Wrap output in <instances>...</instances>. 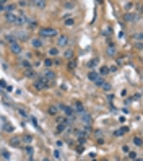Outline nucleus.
<instances>
[{"label":"nucleus","instance_id":"26","mask_svg":"<svg viewBox=\"0 0 143 161\" xmlns=\"http://www.w3.org/2000/svg\"><path fill=\"white\" fill-rule=\"evenodd\" d=\"M20 64H21V67H24V69H31L29 60H26V59H21V60H20Z\"/></svg>","mask_w":143,"mask_h":161},{"label":"nucleus","instance_id":"4","mask_svg":"<svg viewBox=\"0 0 143 161\" xmlns=\"http://www.w3.org/2000/svg\"><path fill=\"white\" fill-rule=\"evenodd\" d=\"M80 120L83 122V124H85V125H90V124H91V122H93V116H91V114H88V112H86V111H85V112H83V114H80Z\"/></svg>","mask_w":143,"mask_h":161},{"label":"nucleus","instance_id":"39","mask_svg":"<svg viewBox=\"0 0 143 161\" xmlns=\"http://www.w3.org/2000/svg\"><path fill=\"white\" fill-rule=\"evenodd\" d=\"M63 130H67V127H65V125H62V124L57 125V132H63Z\"/></svg>","mask_w":143,"mask_h":161},{"label":"nucleus","instance_id":"29","mask_svg":"<svg viewBox=\"0 0 143 161\" xmlns=\"http://www.w3.org/2000/svg\"><path fill=\"white\" fill-rule=\"evenodd\" d=\"M44 65H46L47 69H51L52 65H54V60H52V59H46V60H44Z\"/></svg>","mask_w":143,"mask_h":161},{"label":"nucleus","instance_id":"31","mask_svg":"<svg viewBox=\"0 0 143 161\" xmlns=\"http://www.w3.org/2000/svg\"><path fill=\"white\" fill-rule=\"evenodd\" d=\"M133 39H135V42H141V39H143V34H141V33H137L135 36H133Z\"/></svg>","mask_w":143,"mask_h":161},{"label":"nucleus","instance_id":"12","mask_svg":"<svg viewBox=\"0 0 143 161\" xmlns=\"http://www.w3.org/2000/svg\"><path fill=\"white\" fill-rule=\"evenodd\" d=\"M116 52H117V49H116V46H114L112 42H109V46H107V49H106V54L109 55V57H114V55H116Z\"/></svg>","mask_w":143,"mask_h":161},{"label":"nucleus","instance_id":"43","mask_svg":"<svg viewBox=\"0 0 143 161\" xmlns=\"http://www.w3.org/2000/svg\"><path fill=\"white\" fill-rule=\"evenodd\" d=\"M140 98H141V94H140V93H137V94H135V96H133V99H135V101H138Z\"/></svg>","mask_w":143,"mask_h":161},{"label":"nucleus","instance_id":"21","mask_svg":"<svg viewBox=\"0 0 143 161\" xmlns=\"http://www.w3.org/2000/svg\"><path fill=\"white\" fill-rule=\"evenodd\" d=\"M10 145H12V147H20V145H21V138H18V137H16V138H12V140H10Z\"/></svg>","mask_w":143,"mask_h":161},{"label":"nucleus","instance_id":"22","mask_svg":"<svg viewBox=\"0 0 143 161\" xmlns=\"http://www.w3.org/2000/svg\"><path fill=\"white\" fill-rule=\"evenodd\" d=\"M98 64H99V59H91L88 62V67L90 69H94V67H98Z\"/></svg>","mask_w":143,"mask_h":161},{"label":"nucleus","instance_id":"3","mask_svg":"<svg viewBox=\"0 0 143 161\" xmlns=\"http://www.w3.org/2000/svg\"><path fill=\"white\" fill-rule=\"evenodd\" d=\"M34 88L36 90H46V88H49V86H47V83H46V80L42 78V77H37L36 80H34Z\"/></svg>","mask_w":143,"mask_h":161},{"label":"nucleus","instance_id":"16","mask_svg":"<svg viewBox=\"0 0 143 161\" xmlns=\"http://www.w3.org/2000/svg\"><path fill=\"white\" fill-rule=\"evenodd\" d=\"M62 7L65 8V10H73V8L77 7V3H75V2H63Z\"/></svg>","mask_w":143,"mask_h":161},{"label":"nucleus","instance_id":"40","mask_svg":"<svg viewBox=\"0 0 143 161\" xmlns=\"http://www.w3.org/2000/svg\"><path fill=\"white\" fill-rule=\"evenodd\" d=\"M129 156H130V159H137V153H135V151H129Z\"/></svg>","mask_w":143,"mask_h":161},{"label":"nucleus","instance_id":"10","mask_svg":"<svg viewBox=\"0 0 143 161\" xmlns=\"http://www.w3.org/2000/svg\"><path fill=\"white\" fill-rule=\"evenodd\" d=\"M10 51H12L13 54H16V55H18V54H21V52H23V47L20 46V42H15V44H12V46H10Z\"/></svg>","mask_w":143,"mask_h":161},{"label":"nucleus","instance_id":"44","mask_svg":"<svg viewBox=\"0 0 143 161\" xmlns=\"http://www.w3.org/2000/svg\"><path fill=\"white\" fill-rule=\"evenodd\" d=\"M141 46H143V42H135V47H137V49H141Z\"/></svg>","mask_w":143,"mask_h":161},{"label":"nucleus","instance_id":"2","mask_svg":"<svg viewBox=\"0 0 143 161\" xmlns=\"http://www.w3.org/2000/svg\"><path fill=\"white\" fill-rule=\"evenodd\" d=\"M59 36V31L55 30V28H41L39 30V37H55Z\"/></svg>","mask_w":143,"mask_h":161},{"label":"nucleus","instance_id":"33","mask_svg":"<svg viewBox=\"0 0 143 161\" xmlns=\"http://www.w3.org/2000/svg\"><path fill=\"white\" fill-rule=\"evenodd\" d=\"M133 143H135L137 147H141V138L140 137H135V138H133Z\"/></svg>","mask_w":143,"mask_h":161},{"label":"nucleus","instance_id":"36","mask_svg":"<svg viewBox=\"0 0 143 161\" xmlns=\"http://www.w3.org/2000/svg\"><path fill=\"white\" fill-rule=\"evenodd\" d=\"M94 83H96V86H102V85H104V80H102V78L99 77V78H98L96 81H94Z\"/></svg>","mask_w":143,"mask_h":161},{"label":"nucleus","instance_id":"25","mask_svg":"<svg viewBox=\"0 0 143 161\" xmlns=\"http://www.w3.org/2000/svg\"><path fill=\"white\" fill-rule=\"evenodd\" d=\"M49 55H52V57L59 55V47H51V49H49Z\"/></svg>","mask_w":143,"mask_h":161},{"label":"nucleus","instance_id":"17","mask_svg":"<svg viewBox=\"0 0 143 161\" xmlns=\"http://www.w3.org/2000/svg\"><path fill=\"white\" fill-rule=\"evenodd\" d=\"M15 7H16V3H5V12L7 13H15Z\"/></svg>","mask_w":143,"mask_h":161},{"label":"nucleus","instance_id":"35","mask_svg":"<svg viewBox=\"0 0 143 161\" xmlns=\"http://www.w3.org/2000/svg\"><path fill=\"white\" fill-rule=\"evenodd\" d=\"M29 3H31V2H26V0H21V2H18L16 5H20V7H28Z\"/></svg>","mask_w":143,"mask_h":161},{"label":"nucleus","instance_id":"15","mask_svg":"<svg viewBox=\"0 0 143 161\" xmlns=\"http://www.w3.org/2000/svg\"><path fill=\"white\" fill-rule=\"evenodd\" d=\"M88 78H90L91 81H96V80L99 78V75H98L96 70H91V72H88Z\"/></svg>","mask_w":143,"mask_h":161},{"label":"nucleus","instance_id":"37","mask_svg":"<svg viewBox=\"0 0 143 161\" xmlns=\"http://www.w3.org/2000/svg\"><path fill=\"white\" fill-rule=\"evenodd\" d=\"M3 129H5L7 132H13V125H10V124H5V125H3Z\"/></svg>","mask_w":143,"mask_h":161},{"label":"nucleus","instance_id":"14","mask_svg":"<svg viewBox=\"0 0 143 161\" xmlns=\"http://www.w3.org/2000/svg\"><path fill=\"white\" fill-rule=\"evenodd\" d=\"M5 41H7L8 44H10V46H12V44H15V42H18V41H16V37H15L13 34H10V33H8V34L5 36Z\"/></svg>","mask_w":143,"mask_h":161},{"label":"nucleus","instance_id":"23","mask_svg":"<svg viewBox=\"0 0 143 161\" xmlns=\"http://www.w3.org/2000/svg\"><path fill=\"white\" fill-rule=\"evenodd\" d=\"M63 23H65V26H73L75 25V20H73V18H63Z\"/></svg>","mask_w":143,"mask_h":161},{"label":"nucleus","instance_id":"24","mask_svg":"<svg viewBox=\"0 0 143 161\" xmlns=\"http://www.w3.org/2000/svg\"><path fill=\"white\" fill-rule=\"evenodd\" d=\"M107 73H109V67H107V65H102L98 75H102V77H104V75H107Z\"/></svg>","mask_w":143,"mask_h":161},{"label":"nucleus","instance_id":"18","mask_svg":"<svg viewBox=\"0 0 143 161\" xmlns=\"http://www.w3.org/2000/svg\"><path fill=\"white\" fill-rule=\"evenodd\" d=\"M63 57H65L67 60H72V59H73V51H72V49H67V51L63 52Z\"/></svg>","mask_w":143,"mask_h":161},{"label":"nucleus","instance_id":"38","mask_svg":"<svg viewBox=\"0 0 143 161\" xmlns=\"http://www.w3.org/2000/svg\"><path fill=\"white\" fill-rule=\"evenodd\" d=\"M132 8H133V3H132V2H129V3H125V10H127V12H130V10H132Z\"/></svg>","mask_w":143,"mask_h":161},{"label":"nucleus","instance_id":"27","mask_svg":"<svg viewBox=\"0 0 143 161\" xmlns=\"http://www.w3.org/2000/svg\"><path fill=\"white\" fill-rule=\"evenodd\" d=\"M24 75H26L28 78H33L36 73H34V70H33V69H26V70H24Z\"/></svg>","mask_w":143,"mask_h":161},{"label":"nucleus","instance_id":"42","mask_svg":"<svg viewBox=\"0 0 143 161\" xmlns=\"http://www.w3.org/2000/svg\"><path fill=\"white\" fill-rule=\"evenodd\" d=\"M0 12H5V2H0Z\"/></svg>","mask_w":143,"mask_h":161},{"label":"nucleus","instance_id":"34","mask_svg":"<svg viewBox=\"0 0 143 161\" xmlns=\"http://www.w3.org/2000/svg\"><path fill=\"white\" fill-rule=\"evenodd\" d=\"M104 91H111V85L109 83H106V81H104V85H102V86H101Z\"/></svg>","mask_w":143,"mask_h":161},{"label":"nucleus","instance_id":"47","mask_svg":"<svg viewBox=\"0 0 143 161\" xmlns=\"http://www.w3.org/2000/svg\"><path fill=\"white\" fill-rule=\"evenodd\" d=\"M133 161H141V159H133Z\"/></svg>","mask_w":143,"mask_h":161},{"label":"nucleus","instance_id":"46","mask_svg":"<svg viewBox=\"0 0 143 161\" xmlns=\"http://www.w3.org/2000/svg\"><path fill=\"white\" fill-rule=\"evenodd\" d=\"M42 161H51V159H49V158H44V159H42Z\"/></svg>","mask_w":143,"mask_h":161},{"label":"nucleus","instance_id":"48","mask_svg":"<svg viewBox=\"0 0 143 161\" xmlns=\"http://www.w3.org/2000/svg\"><path fill=\"white\" fill-rule=\"evenodd\" d=\"M102 161H107V159H102Z\"/></svg>","mask_w":143,"mask_h":161},{"label":"nucleus","instance_id":"41","mask_svg":"<svg viewBox=\"0 0 143 161\" xmlns=\"http://www.w3.org/2000/svg\"><path fill=\"white\" fill-rule=\"evenodd\" d=\"M18 114H20V116H23V117H28V114L24 112V109H18Z\"/></svg>","mask_w":143,"mask_h":161},{"label":"nucleus","instance_id":"20","mask_svg":"<svg viewBox=\"0 0 143 161\" xmlns=\"http://www.w3.org/2000/svg\"><path fill=\"white\" fill-rule=\"evenodd\" d=\"M47 112H49L51 116H55L57 112H59V108H57V104H54V106H51L49 109H47Z\"/></svg>","mask_w":143,"mask_h":161},{"label":"nucleus","instance_id":"6","mask_svg":"<svg viewBox=\"0 0 143 161\" xmlns=\"http://www.w3.org/2000/svg\"><path fill=\"white\" fill-rule=\"evenodd\" d=\"M68 37H67L65 34H60L59 37H57V46H59V47H67V46H68Z\"/></svg>","mask_w":143,"mask_h":161},{"label":"nucleus","instance_id":"11","mask_svg":"<svg viewBox=\"0 0 143 161\" xmlns=\"http://www.w3.org/2000/svg\"><path fill=\"white\" fill-rule=\"evenodd\" d=\"M137 15L135 13H125V15H124V20H125L127 23H135L137 21Z\"/></svg>","mask_w":143,"mask_h":161},{"label":"nucleus","instance_id":"19","mask_svg":"<svg viewBox=\"0 0 143 161\" xmlns=\"http://www.w3.org/2000/svg\"><path fill=\"white\" fill-rule=\"evenodd\" d=\"M125 134H129V129L127 127H122V129H119L116 132V137H122V135H125Z\"/></svg>","mask_w":143,"mask_h":161},{"label":"nucleus","instance_id":"13","mask_svg":"<svg viewBox=\"0 0 143 161\" xmlns=\"http://www.w3.org/2000/svg\"><path fill=\"white\" fill-rule=\"evenodd\" d=\"M31 5H34L36 8H41V10H42V8H46V2H44V0H36V2H31Z\"/></svg>","mask_w":143,"mask_h":161},{"label":"nucleus","instance_id":"32","mask_svg":"<svg viewBox=\"0 0 143 161\" xmlns=\"http://www.w3.org/2000/svg\"><path fill=\"white\" fill-rule=\"evenodd\" d=\"M75 67H77V62H75V59H72V60L68 62V69H72V70H73Z\"/></svg>","mask_w":143,"mask_h":161},{"label":"nucleus","instance_id":"7","mask_svg":"<svg viewBox=\"0 0 143 161\" xmlns=\"http://www.w3.org/2000/svg\"><path fill=\"white\" fill-rule=\"evenodd\" d=\"M72 109H73V112H78V114H83V112H85V106H83V103H80V101H75Z\"/></svg>","mask_w":143,"mask_h":161},{"label":"nucleus","instance_id":"9","mask_svg":"<svg viewBox=\"0 0 143 161\" xmlns=\"http://www.w3.org/2000/svg\"><path fill=\"white\" fill-rule=\"evenodd\" d=\"M31 46L34 47V49H42L44 42H42L41 37H33V39H31Z\"/></svg>","mask_w":143,"mask_h":161},{"label":"nucleus","instance_id":"8","mask_svg":"<svg viewBox=\"0 0 143 161\" xmlns=\"http://www.w3.org/2000/svg\"><path fill=\"white\" fill-rule=\"evenodd\" d=\"M5 20H7V23L18 25V15L16 13H5Z\"/></svg>","mask_w":143,"mask_h":161},{"label":"nucleus","instance_id":"1","mask_svg":"<svg viewBox=\"0 0 143 161\" xmlns=\"http://www.w3.org/2000/svg\"><path fill=\"white\" fill-rule=\"evenodd\" d=\"M41 77L46 80L47 86H54V85H55V73H54V70H51V69H46V70H44V73L41 75Z\"/></svg>","mask_w":143,"mask_h":161},{"label":"nucleus","instance_id":"28","mask_svg":"<svg viewBox=\"0 0 143 161\" xmlns=\"http://www.w3.org/2000/svg\"><path fill=\"white\" fill-rule=\"evenodd\" d=\"M24 153H26L28 156H31V155H33V147H31V145H26V147H24Z\"/></svg>","mask_w":143,"mask_h":161},{"label":"nucleus","instance_id":"30","mask_svg":"<svg viewBox=\"0 0 143 161\" xmlns=\"http://www.w3.org/2000/svg\"><path fill=\"white\" fill-rule=\"evenodd\" d=\"M21 140L24 142V143H28V145H29V143H31V142H33V137H31V135H24V137H23Z\"/></svg>","mask_w":143,"mask_h":161},{"label":"nucleus","instance_id":"5","mask_svg":"<svg viewBox=\"0 0 143 161\" xmlns=\"http://www.w3.org/2000/svg\"><path fill=\"white\" fill-rule=\"evenodd\" d=\"M13 36L16 37V41H28L29 39V33H26V31H16Z\"/></svg>","mask_w":143,"mask_h":161},{"label":"nucleus","instance_id":"45","mask_svg":"<svg viewBox=\"0 0 143 161\" xmlns=\"http://www.w3.org/2000/svg\"><path fill=\"white\" fill-rule=\"evenodd\" d=\"M77 153H83V147H77Z\"/></svg>","mask_w":143,"mask_h":161}]
</instances>
